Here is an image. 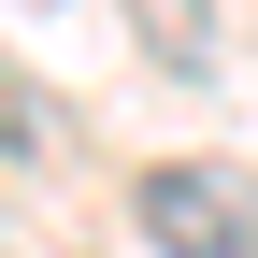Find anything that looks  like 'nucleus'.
Instances as JSON below:
<instances>
[{
    "instance_id": "f257e3e1",
    "label": "nucleus",
    "mask_w": 258,
    "mask_h": 258,
    "mask_svg": "<svg viewBox=\"0 0 258 258\" xmlns=\"http://www.w3.org/2000/svg\"><path fill=\"white\" fill-rule=\"evenodd\" d=\"M129 215H144L158 258H258V186L215 172V158H158V172L129 186Z\"/></svg>"
},
{
    "instance_id": "f03ea898",
    "label": "nucleus",
    "mask_w": 258,
    "mask_h": 258,
    "mask_svg": "<svg viewBox=\"0 0 258 258\" xmlns=\"http://www.w3.org/2000/svg\"><path fill=\"white\" fill-rule=\"evenodd\" d=\"M0 144H15V158H43V144H57V129H43V101H29V72H15V57H0Z\"/></svg>"
},
{
    "instance_id": "7ed1b4c3",
    "label": "nucleus",
    "mask_w": 258,
    "mask_h": 258,
    "mask_svg": "<svg viewBox=\"0 0 258 258\" xmlns=\"http://www.w3.org/2000/svg\"><path fill=\"white\" fill-rule=\"evenodd\" d=\"M129 15L158 29V57H201V29H186V0H129Z\"/></svg>"
}]
</instances>
